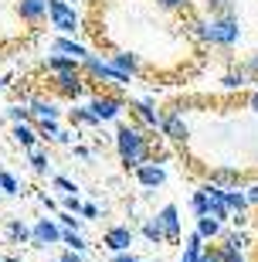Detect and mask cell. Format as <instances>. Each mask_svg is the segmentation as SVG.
<instances>
[{"instance_id": "277c9868", "label": "cell", "mask_w": 258, "mask_h": 262, "mask_svg": "<svg viewBox=\"0 0 258 262\" xmlns=\"http://www.w3.org/2000/svg\"><path fill=\"white\" fill-rule=\"evenodd\" d=\"M102 245H109L115 255L119 252H126L129 245H133V228L129 225H119V228H109V232L102 235Z\"/></svg>"}, {"instance_id": "44dd1931", "label": "cell", "mask_w": 258, "mask_h": 262, "mask_svg": "<svg viewBox=\"0 0 258 262\" xmlns=\"http://www.w3.org/2000/svg\"><path fill=\"white\" fill-rule=\"evenodd\" d=\"M201 262H221V249L218 245H207V249L201 252Z\"/></svg>"}, {"instance_id": "6da1fadb", "label": "cell", "mask_w": 258, "mask_h": 262, "mask_svg": "<svg viewBox=\"0 0 258 262\" xmlns=\"http://www.w3.org/2000/svg\"><path fill=\"white\" fill-rule=\"evenodd\" d=\"M48 89L55 92V96H61V99H78L85 89H92V85H88V78L82 75V68H78V72H65V75H51Z\"/></svg>"}, {"instance_id": "7402d4cb", "label": "cell", "mask_w": 258, "mask_h": 262, "mask_svg": "<svg viewBox=\"0 0 258 262\" xmlns=\"http://www.w3.org/2000/svg\"><path fill=\"white\" fill-rule=\"evenodd\" d=\"M55 187H61V191H65V194H72V191H75V184H72V181H68V177H55Z\"/></svg>"}, {"instance_id": "603a6c76", "label": "cell", "mask_w": 258, "mask_h": 262, "mask_svg": "<svg viewBox=\"0 0 258 262\" xmlns=\"http://www.w3.org/2000/svg\"><path fill=\"white\" fill-rule=\"evenodd\" d=\"M61 225H65V228H68V232H72V228H78V218H72V214H61Z\"/></svg>"}, {"instance_id": "4316f807", "label": "cell", "mask_w": 258, "mask_h": 262, "mask_svg": "<svg viewBox=\"0 0 258 262\" xmlns=\"http://www.w3.org/2000/svg\"><path fill=\"white\" fill-rule=\"evenodd\" d=\"M4 262H24V259H10V255H7V259H4Z\"/></svg>"}, {"instance_id": "7a4b0ae2", "label": "cell", "mask_w": 258, "mask_h": 262, "mask_svg": "<svg viewBox=\"0 0 258 262\" xmlns=\"http://www.w3.org/2000/svg\"><path fill=\"white\" fill-rule=\"evenodd\" d=\"M48 24L65 34H75L78 31V17H75V7H68L65 0H48Z\"/></svg>"}, {"instance_id": "9a60e30c", "label": "cell", "mask_w": 258, "mask_h": 262, "mask_svg": "<svg viewBox=\"0 0 258 262\" xmlns=\"http://www.w3.org/2000/svg\"><path fill=\"white\" fill-rule=\"evenodd\" d=\"M191 208H194V211H197V214L204 218V214L210 211V198H207V191H197V194L191 198Z\"/></svg>"}, {"instance_id": "f1b7e54d", "label": "cell", "mask_w": 258, "mask_h": 262, "mask_svg": "<svg viewBox=\"0 0 258 262\" xmlns=\"http://www.w3.org/2000/svg\"><path fill=\"white\" fill-rule=\"evenodd\" d=\"M255 232H258V218H255Z\"/></svg>"}, {"instance_id": "cb8c5ba5", "label": "cell", "mask_w": 258, "mask_h": 262, "mask_svg": "<svg viewBox=\"0 0 258 262\" xmlns=\"http://www.w3.org/2000/svg\"><path fill=\"white\" fill-rule=\"evenodd\" d=\"M65 208L68 211H82V201L78 198H65Z\"/></svg>"}, {"instance_id": "e0dca14e", "label": "cell", "mask_w": 258, "mask_h": 262, "mask_svg": "<svg viewBox=\"0 0 258 262\" xmlns=\"http://www.w3.org/2000/svg\"><path fill=\"white\" fill-rule=\"evenodd\" d=\"M143 235L150 238V242H156V245H163V242H167V238H163L160 222H146V225H143Z\"/></svg>"}, {"instance_id": "f546056e", "label": "cell", "mask_w": 258, "mask_h": 262, "mask_svg": "<svg viewBox=\"0 0 258 262\" xmlns=\"http://www.w3.org/2000/svg\"><path fill=\"white\" fill-rule=\"evenodd\" d=\"M0 262H4V259H0Z\"/></svg>"}, {"instance_id": "52a82bcc", "label": "cell", "mask_w": 258, "mask_h": 262, "mask_svg": "<svg viewBox=\"0 0 258 262\" xmlns=\"http://www.w3.org/2000/svg\"><path fill=\"white\" fill-rule=\"evenodd\" d=\"M31 119H41V123H58V109L44 99H34L31 102Z\"/></svg>"}, {"instance_id": "4fadbf2b", "label": "cell", "mask_w": 258, "mask_h": 262, "mask_svg": "<svg viewBox=\"0 0 258 262\" xmlns=\"http://www.w3.org/2000/svg\"><path fill=\"white\" fill-rule=\"evenodd\" d=\"M197 235H201V238H218L221 235V222H214L210 214L197 218Z\"/></svg>"}, {"instance_id": "484cf974", "label": "cell", "mask_w": 258, "mask_h": 262, "mask_svg": "<svg viewBox=\"0 0 258 262\" xmlns=\"http://www.w3.org/2000/svg\"><path fill=\"white\" fill-rule=\"evenodd\" d=\"M112 262H139V259H133V255H126V252H119V255H115Z\"/></svg>"}, {"instance_id": "ba28073f", "label": "cell", "mask_w": 258, "mask_h": 262, "mask_svg": "<svg viewBox=\"0 0 258 262\" xmlns=\"http://www.w3.org/2000/svg\"><path fill=\"white\" fill-rule=\"evenodd\" d=\"M51 51H65V55H72L75 61H85L88 51L82 48V45H75V41H65V38H55L51 41Z\"/></svg>"}, {"instance_id": "8fae6325", "label": "cell", "mask_w": 258, "mask_h": 262, "mask_svg": "<svg viewBox=\"0 0 258 262\" xmlns=\"http://www.w3.org/2000/svg\"><path fill=\"white\" fill-rule=\"evenodd\" d=\"M44 68H51L55 75H65V72H78V61L75 58H61V55H51L44 61Z\"/></svg>"}, {"instance_id": "83f0119b", "label": "cell", "mask_w": 258, "mask_h": 262, "mask_svg": "<svg viewBox=\"0 0 258 262\" xmlns=\"http://www.w3.org/2000/svg\"><path fill=\"white\" fill-rule=\"evenodd\" d=\"M4 85H7V78H0V89H4Z\"/></svg>"}, {"instance_id": "9c48e42d", "label": "cell", "mask_w": 258, "mask_h": 262, "mask_svg": "<svg viewBox=\"0 0 258 262\" xmlns=\"http://www.w3.org/2000/svg\"><path fill=\"white\" fill-rule=\"evenodd\" d=\"M136 177H139V184L143 187H156V184H163V170L156 164H143L139 170H136Z\"/></svg>"}, {"instance_id": "5bb4252c", "label": "cell", "mask_w": 258, "mask_h": 262, "mask_svg": "<svg viewBox=\"0 0 258 262\" xmlns=\"http://www.w3.org/2000/svg\"><path fill=\"white\" fill-rule=\"evenodd\" d=\"M7 238H10V242H28V238H31V228L24 222H17V218H14V222H7Z\"/></svg>"}, {"instance_id": "3957f363", "label": "cell", "mask_w": 258, "mask_h": 262, "mask_svg": "<svg viewBox=\"0 0 258 262\" xmlns=\"http://www.w3.org/2000/svg\"><path fill=\"white\" fill-rule=\"evenodd\" d=\"M126 106V99H123V92L115 89V92H99L96 99H92V106H88V113L102 123V119H112L119 109Z\"/></svg>"}, {"instance_id": "d6986e66", "label": "cell", "mask_w": 258, "mask_h": 262, "mask_svg": "<svg viewBox=\"0 0 258 262\" xmlns=\"http://www.w3.org/2000/svg\"><path fill=\"white\" fill-rule=\"evenodd\" d=\"M0 191H4V194H20V191H17V181H14V174H7V170L0 174Z\"/></svg>"}, {"instance_id": "4dcf8cb0", "label": "cell", "mask_w": 258, "mask_h": 262, "mask_svg": "<svg viewBox=\"0 0 258 262\" xmlns=\"http://www.w3.org/2000/svg\"><path fill=\"white\" fill-rule=\"evenodd\" d=\"M255 262H258V259H255Z\"/></svg>"}, {"instance_id": "ac0fdd59", "label": "cell", "mask_w": 258, "mask_h": 262, "mask_svg": "<svg viewBox=\"0 0 258 262\" xmlns=\"http://www.w3.org/2000/svg\"><path fill=\"white\" fill-rule=\"evenodd\" d=\"M31 167H34V174H48V154L31 150Z\"/></svg>"}, {"instance_id": "30bf717a", "label": "cell", "mask_w": 258, "mask_h": 262, "mask_svg": "<svg viewBox=\"0 0 258 262\" xmlns=\"http://www.w3.org/2000/svg\"><path fill=\"white\" fill-rule=\"evenodd\" d=\"M14 140H17L24 150H34V140H38V129L34 126H28V123H17L14 126Z\"/></svg>"}, {"instance_id": "d4e9b609", "label": "cell", "mask_w": 258, "mask_h": 262, "mask_svg": "<svg viewBox=\"0 0 258 262\" xmlns=\"http://www.w3.org/2000/svg\"><path fill=\"white\" fill-rule=\"evenodd\" d=\"M58 262H82V255H78V252H65Z\"/></svg>"}, {"instance_id": "ffe728a7", "label": "cell", "mask_w": 258, "mask_h": 262, "mask_svg": "<svg viewBox=\"0 0 258 262\" xmlns=\"http://www.w3.org/2000/svg\"><path fill=\"white\" fill-rule=\"evenodd\" d=\"M72 123H85V126H96L99 119L92 116V113H88V109H75V113H72Z\"/></svg>"}, {"instance_id": "8992f818", "label": "cell", "mask_w": 258, "mask_h": 262, "mask_svg": "<svg viewBox=\"0 0 258 262\" xmlns=\"http://www.w3.org/2000/svg\"><path fill=\"white\" fill-rule=\"evenodd\" d=\"M156 222H160L163 238H167V242H180V218H177V204H167Z\"/></svg>"}, {"instance_id": "5b68a950", "label": "cell", "mask_w": 258, "mask_h": 262, "mask_svg": "<svg viewBox=\"0 0 258 262\" xmlns=\"http://www.w3.org/2000/svg\"><path fill=\"white\" fill-rule=\"evenodd\" d=\"M31 238H34V245H55V242H61V225L41 218V222L31 228Z\"/></svg>"}, {"instance_id": "2e32d148", "label": "cell", "mask_w": 258, "mask_h": 262, "mask_svg": "<svg viewBox=\"0 0 258 262\" xmlns=\"http://www.w3.org/2000/svg\"><path fill=\"white\" fill-rule=\"evenodd\" d=\"M61 242L72 245V252H82V249H88L85 238H82V235H75V232H68V228H61Z\"/></svg>"}, {"instance_id": "7c38bea8", "label": "cell", "mask_w": 258, "mask_h": 262, "mask_svg": "<svg viewBox=\"0 0 258 262\" xmlns=\"http://www.w3.org/2000/svg\"><path fill=\"white\" fill-rule=\"evenodd\" d=\"M204 238H201V235H197V232H194L191 235V242H187V245H183V255H180V262H201V252H204Z\"/></svg>"}]
</instances>
